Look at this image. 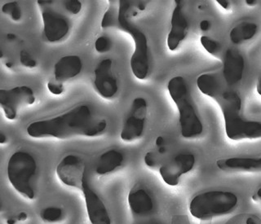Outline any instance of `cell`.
<instances>
[{
  "label": "cell",
  "mask_w": 261,
  "mask_h": 224,
  "mask_svg": "<svg viewBox=\"0 0 261 224\" xmlns=\"http://www.w3.org/2000/svg\"><path fill=\"white\" fill-rule=\"evenodd\" d=\"M105 118L98 116L88 104H80L63 114L35 121L27 132L31 138L67 139L74 136L97 137L107 129Z\"/></svg>",
  "instance_id": "1"
},
{
  "label": "cell",
  "mask_w": 261,
  "mask_h": 224,
  "mask_svg": "<svg viewBox=\"0 0 261 224\" xmlns=\"http://www.w3.org/2000/svg\"><path fill=\"white\" fill-rule=\"evenodd\" d=\"M200 92L216 100L222 111L227 137L231 141L261 138V122L246 120L241 114L242 100L239 94L224 88L212 73L201 74L197 79Z\"/></svg>",
  "instance_id": "2"
},
{
  "label": "cell",
  "mask_w": 261,
  "mask_h": 224,
  "mask_svg": "<svg viewBox=\"0 0 261 224\" xmlns=\"http://www.w3.org/2000/svg\"><path fill=\"white\" fill-rule=\"evenodd\" d=\"M130 10L129 1H118V8L110 4L102 18L101 28H116L130 35L135 44L130 58V69L137 79L145 80L149 76L150 68L148 39L145 33L130 21L128 16Z\"/></svg>",
  "instance_id": "3"
},
{
  "label": "cell",
  "mask_w": 261,
  "mask_h": 224,
  "mask_svg": "<svg viewBox=\"0 0 261 224\" xmlns=\"http://www.w3.org/2000/svg\"><path fill=\"white\" fill-rule=\"evenodd\" d=\"M167 89L179 111L180 132L184 138H193L203 132V125L198 116L186 79L181 76L168 81Z\"/></svg>",
  "instance_id": "4"
},
{
  "label": "cell",
  "mask_w": 261,
  "mask_h": 224,
  "mask_svg": "<svg viewBox=\"0 0 261 224\" xmlns=\"http://www.w3.org/2000/svg\"><path fill=\"white\" fill-rule=\"evenodd\" d=\"M239 198L232 191L213 190L196 195L190 204V212L194 218L202 221L227 215L234 211Z\"/></svg>",
  "instance_id": "5"
},
{
  "label": "cell",
  "mask_w": 261,
  "mask_h": 224,
  "mask_svg": "<svg viewBox=\"0 0 261 224\" xmlns=\"http://www.w3.org/2000/svg\"><path fill=\"white\" fill-rule=\"evenodd\" d=\"M8 180L23 198L35 199L34 179L37 172L35 157L25 151H17L11 156L8 163Z\"/></svg>",
  "instance_id": "6"
},
{
  "label": "cell",
  "mask_w": 261,
  "mask_h": 224,
  "mask_svg": "<svg viewBox=\"0 0 261 224\" xmlns=\"http://www.w3.org/2000/svg\"><path fill=\"white\" fill-rule=\"evenodd\" d=\"M43 20V37L47 43H58L68 36L71 29L69 19L56 9L53 1H38Z\"/></svg>",
  "instance_id": "7"
},
{
  "label": "cell",
  "mask_w": 261,
  "mask_h": 224,
  "mask_svg": "<svg viewBox=\"0 0 261 224\" xmlns=\"http://www.w3.org/2000/svg\"><path fill=\"white\" fill-rule=\"evenodd\" d=\"M36 96L28 86H17L11 89H0V105L8 120H15L21 106L33 105Z\"/></svg>",
  "instance_id": "8"
},
{
  "label": "cell",
  "mask_w": 261,
  "mask_h": 224,
  "mask_svg": "<svg viewBox=\"0 0 261 224\" xmlns=\"http://www.w3.org/2000/svg\"><path fill=\"white\" fill-rule=\"evenodd\" d=\"M147 111L148 104L145 98H135L121 130L120 138L122 141L133 142L142 136L146 123Z\"/></svg>",
  "instance_id": "9"
},
{
  "label": "cell",
  "mask_w": 261,
  "mask_h": 224,
  "mask_svg": "<svg viewBox=\"0 0 261 224\" xmlns=\"http://www.w3.org/2000/svg\"><path fill=\"white\" fill-rule=\"evenodd\" d=\"M57 175L65 185L82 190L87 179L85 163L76 155H67L57 165Z\"/></svg>",
  "instance_id": "10"
},
{
  "label": "cell",
  "mask_w": 261,
  "mask_h": 224,
  "mask_svg": "<svg viewBox=\"0 0 261 224\" xmlns=\"http://www.w3.org/2000/svg\"><path fill=\"white\" fill-rule=\"evenodd\" d=\"M195 157L192 153H179L159 168V174L167 185L175 187L179 184L182 175L194 169Z\"/></svg>",
  "instance_id": "11"
},
{
  "label": "cell",
  "mask_w": 261,
  "mask_h": 224,
  "mask_svg": "<svg viewBox=\"0 0 261 224\" xmlns=\"http://www.w3.org/2000/svg\"><path fill=\"white\" fill-rule=\"evenodd\" d=\"M94 88L101 97L111 100L118 92V82L113 70L111 59H104L94 71Z\"/></svg>",
  "instance_id": "12"
},
{
  "label": "cell",
  "mask_w": 261,
  "mask_h": 224,
  "mask_svg": "<svg viewBox=\"0 0 261 224\" xmlns=\"http://www.w3.org/2000/svg\"><path fill=\"white\" fill-rule=\"evenodd\" d=\"M85 198L86 207L90 222L92 224H111V218L104 202L90 187L86 179L82 188Z\"/></svg>",
  "instance_id": "13"
},
{
  "label": "cell",
  "mask_w": 261,
  "mask_h": 224,
  "mask_svg": "<svg viewBox=\"0 0 261 224\" xmlns=\"http://www.w3.org/2000/svg\"><path fill=\"white\" fill-rule=\"evenodd\" d=\"M171 31L167 36V47L170 51L177 50L188 35L189 24L184 15L180 1H175V6L172 12L171 20Z\"/></svg>",
  "instance_id": "14"
},
{
  "label": "cell",
  "mask_w": 261,
  "mask_h": 224,
  "mask_svg": "<svg viewBox=\"0 0 261 224\" xmlns=\"http://www.w3.org/2000/svg\"><path fill=\"white\" fill-rule=\"evenodd\" d=\"M245 61L243 55L233 49L228 48L223 60V76L228 87L242 81L244 73Z\"/></svg>",
  "instance_id": "15"
},
{
  "label": "cell",
  "mask_w": 261,
  "mask_h": 224,
  "mask_svg": "<svg viewBox=\"0 0 261 224\" xmlns=\"http://www.w3.org/2000/svg\"><path fill=\"white\" fill-rule=\"evenodd\" d=\"M83 61L77 55H65L54 65V79L64 82L77 77L83 69Z\"/></svg>",
  "instance_id": "16"
},
{
  "label": "cell",
  "mask_w": 261,
  "mask_h": 224,
  "mask_svg": "<svg viewBox=\"0 0 261 224\" xmlns=\"http://www.w3.org/2000/svg\"><path fill=\"white\" fill-rule=\"evenodd\" d=\"M128 205L135 215H148L153 210L151 195L145 188L140 186H135L129 192Z\"/></svg>",
  "instance_id": "17"
},
{
  "label": "cell",
  "mask_w": 261,
  "mask_h": 224,
  "mask_svg": "<svg viewBox=\"0 0 261 224\" xmlns=\"http://www.w3.org/2000/svg\"><path fill=\"white\" fill-rule=\"evenodd\" d=\"M216 165L223 171H243L257 172L261 171V157H229L220 159L216 161Z\"/></svg>",
  "instance_id": "18"
},
{
  "label": "cell",
  "mask_w": 261,
  "mask_h": 224,
  "mask_svg": "<svg viewBox=\"0 0 261 224\" xmlns=\"http://www.w3.org/2000/svg\"><path fill=\"white\" fill-rule=\"evenodd\" d=\"M124 155L120 151L110 149L100 155L96 162V173L98 175H106L112 173L124 162Z\"/></svg>",
  "instance_id": "19"
},
{
  "label": "cell",
  "mask_w": 261,
  "mask_h": 224,
  "mask_svg": "<svg viewBox=\"0 0 261 224\" xmlns=\"http://www.w3.org/2000/svg\"><path fill=\"white\" fill-rule=\"evenodd\" d=\"M258 25L255 23L243 21L237 24L231 30L229 38L234 44H240L245 41L250 40L256 35Z\"/></svg>",
  "instance_id": "20"
},
{
  "label": "cell",
  "mask_w": 261,
  "mask_h": 224,
  "mask_svg": "<svg viewBox=\"0 0 261 224\" xmlns=\"http://www.w3.org/2000/svg\"><path fill=\"white\" fill-rule=\"evenodd\" d=\"M40 217L43 222L53 223L61 221L63 218V210L59 207H47L40 213Z\"/></svg>",
  "instance_id": "21"
},
{
  "label": "cell",
  "mask_w": 261,
  "mask_h": 224,
  "mask_svg": "<svg viewBox=\"0 0 261 224\" xmlns=\"http://www.w3.org/2000/svg\"><path fill=\"white\" fill-rule=\"evenodd\" d=\"M2 12L14 21H19L21 19V10L18 3L10 2L4 4L2 7Z\"/></svg>",
  "instance_id": "22"
},
{
  "label": "cell",
  "mask_w": 261,
  "mask_h": 224,
  "mask_svg": "<svg viewBox=\"0 0 261 224\" xmlns=\"http://www.w3.org/2000/svg\"><path fill=\"white\" fill-rule=\"evenodd\" d=\"M200 42H201V44L202 45L204 49L208 53H210L211 55H217L220 52L221 46H220V43L217 41L211 39L210 37L203 35V36L200 38Z\"/></svg>",
  "instance_id": "23"
},
{
  "label": "cell",
  "mask_w": 261,
  "mask_h": 224,
  "mask_svg": "<svg viewBox=\"0 0 261 224\" xmlns=\"http://www.w3.org/2000/svg\"><path fill=\"white\" fill-rule=\"evenodd\" d=\"M111 47H112V41L109 37L105 35L99 37L95 42V48L99 53L107 52L111 49Z\"/></svg>",
  "instance_id": "24"
},
{
  "label": "cell",
  "mask_w": 261,
  "mask_h": 224,
  "mask_svg": "<svg viewBox=\"0 0 261 224\" xmlns=\"http://www.w3.org/2000/svg\"><path fill=\"white\" fill-rule=\"evenodd\" d=\"M64 9L69 14L77 15L82 10V3L80 0H66L63 2Z\"/></svg>",
  "instance_id": "25"
},
{
  "label": "cell",
  "mask_w": 261,
  "mask_h": 224,
  "mask_svg": "<svg viewBox=\"0 0 261 224\" xmlns=\"http://www.w3.org/2000/svg\"><path fill=\"white\" fill-rule=\"evenodd\" d=\"M20 62L24 67L29 68V69H34L37 66V61L33 58L32 55L28 51L24 50L20 51Z\"/></svg>",
  "instance_id": "26"
},
{
  "label": "cell",
  "mask_w": 261,
  "mask_h": 224,
  "mask_svg": "<svg viewBox=\"0 0 261 224\" xmlns=\"http://www.w3.org/2000/svg\"><path fill=\"white\" fill-rule=\"evenodd\" d=\"M47 87L49 92L55 96H61L65 92L63 82L57 81L54 78L47 82Z\"/></svg>",
  "instance_id": "27"
},
{
  "label": "cell",
  "mask_w": 261,
  "mask_h": 224,
  "mask_svg": "<svg viewBox=\"0 0 261 224\" xmlns=\"http://www.w3.org/2000/svg\"><path fill=\"white\" fill-rule=\"evenodd\" d=\"M159 153L158 152H149L145 154V165L150 168H154L159 165Z\"/></svg>",
  "instance_id": "28"
},
{
  "label": "cell",
  "mask_w": 261,
  "mask_h": 224,
  "mask_svg": "<svg viewBox=\"0 0 261 224\" xmlns=\"http://www.w3.org/2000/svg\"><path fill=\"white\" fill-rule=\"evenodd\" d=\"M211 28V23L209 20H203L200 22V29L202 31H208Z\"/></svg>",
  "instance_id": "29"
},
{
  "label": "cell",
  "mask_w": 261,
  "mask_h": 224,
  "mask_svg": "<svg viewBox=\"0 0 261 224\" xmlns=\"http://www.w3.org/2000/svg\"><path fill=\"white\" fill-rule=\"evenodd\" d=\"M155 145H156L158 148L165 146V138H163V136L158 137V138H156V141H155Z\"/></svg>",
  "instance_id": "30"
},
{
  "label": "cell",
  "mask_w": 261,
  "mask_h": 224,
  "mask_svg": "<svg viewBox=\"0 0 261 224\" xmlns=\"http://www.w3.org/2000/svg\"><path fill=\"white\" fill-rule=\"evenodd\" d=\"M216 2L218 3L224 9H228L229 5H230L229 1H228V0H217Z\"/></svg>",
  "instance_id": "31"
},
{
  "label": "cell",
  "mask_w": 261,
  "mask_h": 224,
  "mask_svg": "<svg viewBox=\"0 0 261 224\" xmlns=\"http://www.w3.org/2000/svg\"><path fill=\"white\" fill-rule=\"evenodd\" d=\"M246 224H259V220L255 218V217H249L246 221Z\"/></svg>",
  "instance_id": "32"
},
{
  "label": "cell",
  "mask_w": 261,
  "mask_h": 224,
  "mask_svg": "<svg viewBox=\"0 0 261 224\" xmlns=\"http://www.w3.org/2000/svg\"><path fill=\"white\" fill-rule=\"evenodd\" d=\"M253 200H255L256 202H261V188H259L258 191H256V193L253 195Z\"/></svg>",
  "instance_id": "33"
},
{
  "label": "cell",
  "mask_w": 261,
  "mask_h": 224,
  "mask_svg": "<svg viewBox=\"0 0 261 224\" xmlns=\"http://www.w3.org/2000/svg\"><path fill=\"white\" fill-rule=\"evenodd\" d=\"M7 141H8V138H7L6 134H4V132L0 133V144L4 145Z\"/></svg>",
  "instance_id": "34"
},
{
  "label": "cell",
  "mask_w": 261,
  "mask_h": 224,
  "mask_svg": "<svg viewBox=\"0 0 261 224\" xmlns=\"http://www.w3.org/2000/svg\"><path fill=\"white\" fill-rule=\"evenodd\" d=\"M27 219V214L24 212H20V214L17 216V220L18 221H24Z\"/></svg>",
  "instance_id": "35"
},
{
  "label": "cell",
  "mask_w": 261,
  "mask_h": 224,
  "mask_svg": "<svg viewBox=\"0 0 261 224\" xmlns=\"http://www.w3.org/2000/svg\"><path fill=\"white\" fill-rule=\"evenodd\" d=\"M167 147L166 146H163V147H159V148H158V153H159L160 155H164L167 153Z\"/></svg>",
  "instance_id": "36"
},
{
  "label": "cell",
  "mask_w": 261,
  "mask_h": 224,
  "mask_svg": "<svg viewBox=\"0 0 261 224\" xmlns=\"http://www.w3.org/2000/svg\"><path fill=\"white\" fill-rule=\"evenodd\" d=\"M256 91L259 96H261V77H259L258 81H257Z\"/></svg>",
  "instance_id": "37"
},
{
  "label": "cell",
  "mask_w": 261,
  "mask_h": 224,
  "mask_svg": "<svg viewBox=\"0 0 261 224\" xmlns=\"http://www.w3.org/2000/svg\"><path fill=\"white\" fill-rule=\"evenodd\" d=\"M245 3H246L247 5H249V6H254V5L257 4V1L256 0H246Z\"/></svg>",
  "instance_id": "38"
},
{
  "label": "cell",
  "mask_w": 261,
  "mask_h": 224,
  "mask_svg": "<svg viewBox=\"0 0 261 224\" xmlns=\"http://www.w3.org/2000/svg\"><path fill=\"white\" fill-rule=\"evenodd\" d=\"M7 39H8V40L13 41L16 39V36L14 34H8V35H7Z\"/></svg>",
  "instance_id": "39"
},
{
  "label": "cell",
  "mask_w": 261,
  "mask_h": 224,
  "mask_svg": "<svg viewBox=\"0 0 261 224\" xmlns=\"http://www.w3.org/2000/svg\"><path fill=\"white\" fill-rule=\"evenodd\" d=\"M18 220L15 219V218H8L7 220V224H16V222H17Z\"/></svg>",
  "instance_id": "40"
},
{
  "label": "cell",
  "mask_w": 261,
  "mask_h": 224,
  "mask_svg": "<svg viewBox=\"0 0 261 224\" xmlns=\"http://www.w3.org/2000/svg\"><path fill=\"white\" fill-rule=\"evenodd\" d=\"M145 5L143 3H139L138 9L139 10L143 11L145 10Z\"/></svg>",
  "instance_id": "41"
},
{
  "label": "cell",
  "mask_w": 261,
  "mask_h": 224,
  "mask_svg": "<svg viewBox=\"0 0 261 224\" xmlns=\"http://www.w3.org/2000/svg\"><path fill=\"white\" fill-rule=\"evenodd\" d=\"M6 66L8 68H9V69H11V68L13 66V64L12 63V62H10V61H8L6 63Z\"/></svg>",
  "instance_id": "42"
}]
</instances>
